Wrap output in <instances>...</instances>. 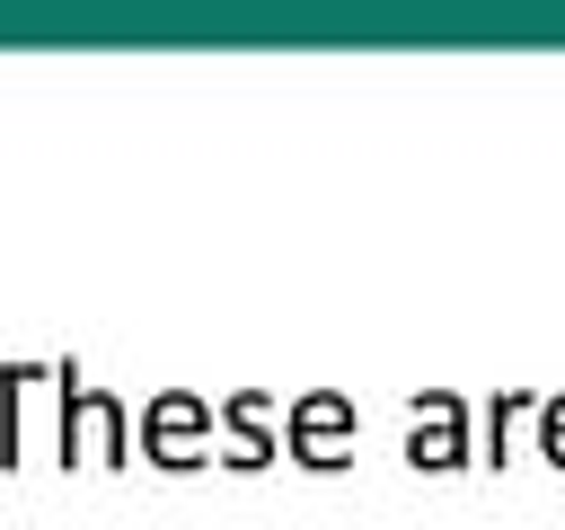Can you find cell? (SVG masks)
Returning <instances> with one entry per match:
<instances>
[{
	"label": "cell",
	"instance_id": "2",
	"mask_svg": "<svg viewBox=\"0 0 565 530\" xmlns=\"http://www.w3.org/2000/svg\"><path fill=\"white\" fill-rule=\"evenodd\" d=\"M353 433H362V415H353V398L344 389H300L291 398V415H282V451L300 459V468H353Z\"/></svg>",
	"mask_w": 565,
	"mask_h": 530
},
{
	"label": "cell",
	"instance_id": "1",
	"mask_svg": "<svg viewBox=\"0 0 565 530\" xmlns=\"http://www.w3.org/2000/svg\"><path fill=\"white\" fill-rule=\"evenodd\" d=\"M53 389H62V433H53V459H62V468H79V459L97 451L106 468H132L141 424H132V406H115L106 389H88V380H79V353H62Z\"/></svg>",
	"mask_w": 565,
	"mask_h": 530
},
{
	"label": "cell",
	"instance_id": "7",
	"mask_svg": "<svg viewBox=\"0 0 565 530\" xmlns=\"http://www.w3.org/2000/svg\"><path fill=\"white\" fill-rule=\"evenodd\" d=\"M530 415H539V451H547V468H565V389H556V398H539Z\"/></svg>",
	"mask_w": 565,
	"mask_h": 530
},
{
	"label": "cell",
	"instance_id": "6",
	"mask_svg": "<svg viewBox=\"0 0 565 530\" xmlns=\"http://www.w3.org/2000/svg\"><path fill=\"white\" fill-rule=\"evenodd\" d=\"M35 380H53V362H0V468L26 459V451H18V398H26Z\"/></svg>",
	"mask_w": 565,
	"mask_h": 530
},
{
	"label": "cell",
	"instance_id": "4",
	"mask_svg": "<svg viewBox=\"0 0 565 530\" xmlns=\"http://www.w3.org/2000/svg\"><path fill=\"white\" fill-rule=\"evenodd\" d=\"M406 468H468V398L459 389H424L406 398Z\"/></svg>",
	"mask_w": 565,
	"mask_h": 530
},
{
	"label": "cell",
	"instance_id": "3",
	"mask_svg": "<svg viewBox=\"0 0 565 530\" xmlns=\"http://www.w3.org/2000/svg\"><path fill=\"white\" fill-rule=\"evenodd\" d=\"M212 424H221V406H203L194 389H159L141 406V459L150 468H203L212 459Z\"/></svg>",
	"mask_w": 565,
	"mask_h": 530
},
{
	"label": "cell",
	"instance_id": "5",
	"mask_svg": "<svg viewBox=\"0 0 565 530\" xmlns=\"http://www.w3.org/2000/svg\"><path fill=\"white\" fill-rule=\"evenodd\" d=\"M265 415H274L265 389H230V398H221V424H230L221 468H265V459H274V424H265Z\"/></svg>",
	"mask_w": 565,
	"mask_h": 530
}]
</instances>
